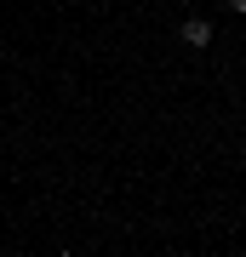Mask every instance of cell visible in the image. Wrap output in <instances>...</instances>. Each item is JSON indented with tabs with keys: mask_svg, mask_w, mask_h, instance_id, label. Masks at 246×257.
Segmentation results:
<instances>
[{
	"mask_svg": "<svg viewBox=\"0 0 246 257\" xmlns=\"http://www.w3.org/2000/svg\"><path fill=\"white\" fill-rule=\"evenodd\" d=\"M178 40H183V46H195V52H206V46H212V23H206V18H189V23L178 29Z\"/></svg>",
	"mask_w": 246,
	"mask_h": 257,
	"instance_id": "1",
	"label": "cell"
},
{
	"mask_svg": "<svg viewBox=\"0 0 246 257\" xmlns=\"http://www.w3.org/2000/svg\"><path fill=\"white\" fill-rule=\"evenodd\" d=\"M229 12H240V18H246V0H229Z\"/></svg>",
	"mask_w": 246,
	"mask_h": 257,
	"instance_id": "2",
	"label": "cell"
}]
</instances>
